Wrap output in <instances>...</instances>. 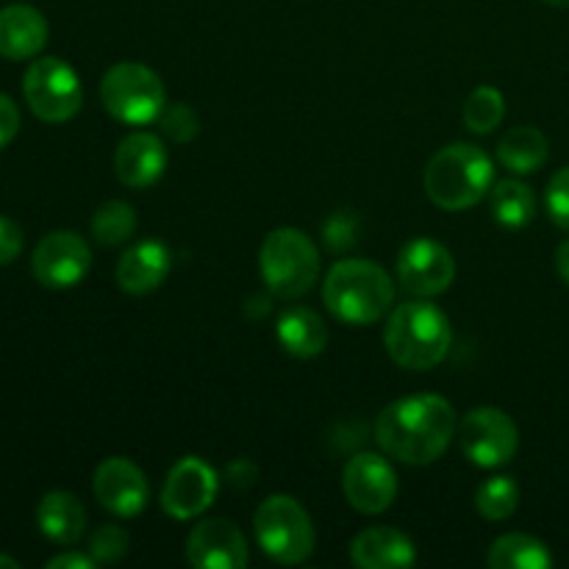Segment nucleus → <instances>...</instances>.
<instances>
[{
  "label": "nucleus",
  "instance_id": "2eb2a0df",
  "mask_svg": "<svg viewBox=\"0 0 569 569\" xmlns=\"http://www.w3.org/2000/svg\"><path fill=\"white\" fill-rule=\"evenodd\" d=\"M187 561L200 569H242L248 565L244 533L226 517L198 522L187 539Z\"/></svg>",
  "mask_w": 569,
  "mask_h": 569
},
{
  "label": "nucleus",
  "instance_id": "2f4dec72",
  "mask_svg": "<svg viewBox=\"0 0 569 569\" xmlns=\"http://www.w3.org/2000/svg\"><path fill=\"white\" fill-rule=\"evenodd\" d=\"M22 253V231L14 220L0 214V267L11 264Z\"/></svg>",
  "mask_w": 569,
  "mask_h": 569
},
{
  "label": "nucleus",
  "instance_id": "f704fd0d",
  "mask_svg": "<svg viewBox=\"0 0 569 569\" xmlns=\"http://www.w3.org/2000/svg\"><path fill=\"white\" fill-rule=\"evenodd\" d=\"M556 272H559L561 281L569 287V239L559 244V250H556Z\"/></svg>",
  "mask_w": 569,
  "mask_h": 569
},
{
  "label": "nucleus",
  "instance_id": "c756f323",
  "mask_svg": "<svg viewBox=\"0 0 569 569\" xmlns=\"http://www.w3.org/2000/svg\"><path fill=\"white\" fill-rule=\"evenodd\" d=\"M545 206H548V217L559 228L569 231V167H561L548 183L545 192Z\"/></svg>",
  "mask_w": 569,
  "mask_h": 569
},
{
  "label": "nucleus",
  "instance_id": "5701e85b",
  "mask_svg": "<svg viewBox=\"0 0 569 569\" xmlns=\"http://www.w3.org/2000/svg\"><path fill=\"white\" fill-rule=\"evenodd\" d=\"M487 565L492 569H550L553 553L531 533H506L489 548Z\"/></svg>",
  "mask_w": 569,
  "mask_h": 569
},
{
  "label": "nucleus",
  "instance_id": "b1692460",
  "mask_svg": "<svg viewBox=\"0 0 569 569\" xmlns=\"http://www.w3.org/2000/svg\"><path fill=\"white\" fill-rule=\"evenodd\" d=\"M489 203H492L495 220L503 228H511V231L526 228L528 222H533V217H537V194H533V189L528 187V183L517 181V178L500 181L498 187L492 189Z\"/></svg>",
  "mask_w": 569,
  "mask_h": 569
},
{
  "label": "nucleus",
  "instance_id": "aec40b11",
  "mask_svg": "<svg viewBox=\"0 0 569 569\" xmlns=\"http://www.w3.org/2000/svg\"><path fill=\"white\" fill-rule=\"evenodd\" d=\"M37 526L50 542L76 545L87 531V509L70 492H50L37 506Z\"/></svg>",
  "mask_w": 569,
  "mask_h": 569
},
{
  "label": "nucleus",
  "instance_id": "39448f33",
  "mask_svg": "<svg viewBox=\"0 0 569 569\" xmlns=\"http://www.w3.org/2000/svg\"><path fill=\"white\" fill-rule=\"evenodd\" d=\"M259 272L276 298H303L320 278V250L298 228H276L261 244Z\"/></svg>",
  "mask_w": 569,
  "mask_h": 569
},
{
  "label": "nucleus",
  "instance_id": "4be33fe9",
  "mask_svg": "<svg viewBox=\"0 0 569 569\" xmlns=\"http://www.w3.org/2000/svg\"><path fill=\"white\" fill-rule=\"evenodd\" d=\"M548 156V137L533 126L511 128L498 144V161L517 176H531V172L542 170Z\"/></svg>",
  "mask_w": 569,
  "mask_h": 569
},
{
  "label": "nucleus",
  "instance_id": "c85d7f7f",
  "mask_svg": "<svg viewBox=\"0 0 569 569\" xmlns=\"http://www.w3.org/2000/svg\"><path fill=\"white\" fill-rule=\"evenodd\" d=\"M161 128H164V133L172 139V142L183 144L189 142V139L198 137L200 120L189 106L176 103L172 109L161 111Z\"/></svg>",
  "mask_w": 569,
  "mask_h": 569
},
{
  "label": "nucleus",
  "instance_id": "473e14b6",
  "mask_svg": "<svg viewBox=\"0 0 569 569\" xmlns=\"http://www.w3.org/2000/svg\"><path fill=\"white\" fill-rule=\"evenodd\" d=\"M20 131V109L9 94H0V150L11 142Z\"/></svg>",
  "mask_w": 569,
  "mask_h": 569
},
{
  "label": "nucleus",
  "instance_id": "412c9836",
  "mask_svg": "<svg viewBox=\"0 0 569 569\" xmlns=\"http://www.w3.org/2000/svg\"><path fill=\"white\" fill-rule=\"evenodd\" d=\"M278 342L295 359H315L328 348V326L315 309H289L278 320Z\"/></svg>",
  "mask_w": 569,
  "mask_h": 569
},
{
  "label": "nucleus",
  "instance_id": "a878e982",
  "mask_svg": "<svg viewBox=\"0 0 569 569\" xmlns=\"http://www.w3.org/2000/svg\"><path fill=\"white\" fill-rule=\"evenodd\" d=\"M517 506H520V487L515 483V478L498 476L478 487L476 509L483 520H509L517 511Z\"/></svg>",
  "mask_w": 569,
  "mask_h": 569
},
{
  "label": "nucleus",
  "instance_id": "f8f14e48",
  "mask_svg": "<svg viewBox=\"0 0 569 569\" xmlns=\"http://www.w3.org/2000/svg\"><path fill=\"white\" fill-rule=\"evenodd\" d=\"M456 278V259L433 239H411L398 256V281L415 298H437Z\"/></svg>",
  "mask_w": 569,
  "mask_h": 569
},
{
  "label": "nucleus",
  "instance_id": "9b49d317",
  "mask_svg": "<svg viewBox=\"0 0 569 569\" xmlns=\"http://www.w3.org/2000/svg\"><path fill=\"white\" fill-rule=\"evenodd\" d=\"M220 478L198 456H183L164 478L161 487V509L176 520H194L203 515L217 498Z\"/></svg>",
  "mask_w": 569,
  "mask_h": 569
},
{
  "label": "nucleus",
  "instance_id": "20e7f679",
  "mask_svg": "<svg viewBox=\"0 0 569 569\" xmlns=\"http://www.w3.org/2000/svg\"><path fill=\"white\" fill-rule=\"evenodd\" d=\"M422 181L433 206L445 211H465L492 192L495 164L478 144L453 142L428 161Z\"/></svg>",
  "mask_w": 569,
  "mask_h": 569
},
{
  "label": "nucleus",
  "instance_id": "6ab92c4d",
  "mask_svg": "<svg viewBox=\"0 0 569 569\" xmlns=\"http://www.w3.org/2000/svg\"><path fill=\"white\" fill-rule=\"evenodd\" d=\"M350 561L359 569H400L415 565L417 550L398 528H367L350 542Z\"/></svg>",
  "mask_w": 569,
  "mask_h": 569
},
{
  "label": "nucleus",
  "instance_id": "1a4fd4ad",
  "mask_svg": "<svg viewBox=\"0 0 569 569\" xmlns=\"http://www.w3.org/2000/svg\"><path fill=\"white\" fill-rule=\"evenodd\" d=\"M461 453L483 470H498L515 459L520 448V431L506 411L481 406L465 415L459 426Z\"/></svg>",
  "mask_w": 569,
  "mask_h": 569
},
{
  "label": "nucleus",
  "instance_id": "7c9ffc66",
  "mask_svg": "<svg viewBox=\"0 0 569 569\" xmlns=\"http://www.w3.org/2000/svg\"><path fill=\"white\" fill-rule=\"evenodd\" d=\"M359 239V220L350 211H339L326 222V242L333 250H348Z\"/></svg>",
  "mask_w": 569,
  "mask_h": 569
},
{
  "label": "nucleus",
  "instance_id": "f3484780",
  "mask_svg": "<svg viewBox=\"0 0 569 569\" xmlns=\"http://www.w3.org/2000/svg\"><path fill=\"white\" fill-rule=\"evenodd\" d=\"M48 44V20L39 9L11 3L0 9V56L9 61L33 59Z\"/></svg>",
  "mask_w": 569,
  "mask_h": 569
},
{
  "label": "nucleus",
  "instance_id": "f257e3e1",
  "mask_svg": "<svg viewBox=\"0 0 569 569\" xmlns=\"http://www.w3.org/2000/svg\"><path fill=\"white\" fill-rule=\"evenodd\" d=\"M456 431V409L439 395H411L395 400L376 420V442L383 453L411 467H426L442 459Z\"/></svg>",
  "mask_w": 569,
  "mask_h": 569
},
{
  "label": "nucleus",
  "instance_id": "9d476101",
  "mask_svg": "<svg viewBox=\"0 0 569 569\" xmlns=\"http://www.w3.org/2000/svg\"><path fill=\"white\" fill-rule=\"evenodd\" d=\"M92 250L76 231H53L37 244L31 259L33 278L48 289H70L87 278Z\"/></svg>",
  "mask_w": 569,
  "mask_h": 569
},
{
  "label": "nucleus",
  "instance_id": "bb28decb",
  "mask_svg": "<svg viewBox=\"0 0 569 569\" xmlns=\"http://www.w3.org/2000/svg\"><path fill=\"white\" fill-rule=\"evenodd\" d=\"M465 126L472 133H492L506 117V98L495 87H478L465 103Z\"/></svg>",
  "mask_w": 569,
  "mask_h": 569
},
{
  "label": "nucleus",
  "instance_id": "0eeeda50",
  "mask_svg": "<svg viewBox=\"0 0 569 569\" xmlns=\"http://www.w3.org/2000/svg\"><path fill=\"white\" fill-rule=\"evenodd\" d=\"M103 109L126 126H150L167 106L161 78L139 61H120L111 67L100 83Z\"/></svg>",
  "mask_w": 569,
  "mask_h": 569
},
{
  "label": "nucleus",
  "instance_id": "393cba45",
  "mask_svg": "<svg viewBox=\"0 0 569 569\" xmlns=\"http://www.w3.org/2000/svg\"><path fill=\"white\" fill-rule=\"evenodd\" d=\"M137 233V211L122 200H109L92 217V237L103 248H117Z\"/></svg>",
  "mask_w": 569,
  "mask_h": 569
},
{
  "label": "nucleus",
  "instance_id": "a211bd4d",
  "mask_svg": "<svg viewBox=\"0 0 569 569\" xmlns=\"http://www.w3.org/2000/svg\"><path fill=\"white\" fill-rule=\"evenodd\" d=\"M172 270V256L156 239L137 242L117 261V283L128 295H148L164 283Z\"/></svg>",
  "mask_w": 569,
  "mask_h": 569
},
{
  "label": "nucleus",
  "instance_id": "423d86ee",
  "mask_svg": "<svg viewBox=\"0 0 569 569\" xmlns=\"http://www.w3.org/2000/svg\"><path fill=\"white\" fill-rule=\"evenodd\" d=\"M253 531L259 548L278 565H303L315 553V522L289 495H270L256 509Z\"/></svg>",
  "mask_w": 569,
  "mask_h": 569
},
{
  "label": "nucleus",
  "instance_id": "4468645a",
  "mask_svg": "<svg viewBox=\"0 0 569 569\" xmlns=\"http://www.w3.org/2000/svg\"><path fill=\"white\" fill-rule=\"evenodd\" d=\"M94 498L106 511L117 517H137L142 515L150 500V487L144 472L126 456L106 459L94 470Z\"/></svg>",
  "mask_w": 569,
  "mask_h": 569
},
{
  "label": "nucleus",
  "instance_id": "72a5a7b5",
  "mask_svg": "<svg viewBox=\"0 0 569 569\" xmlns=\"http://www.w3.org/2000/svg\"><path fill=\"white\" fill-rule=\"evenodd\" d=\"M98 561L83 553H61L48 561V569H92Z\"/></svg>",
  "mask_w": 569,
  "mask_h": 569
},
{
  "label": "nucleus",
  "instance_id": "f03ea898",
  "mask_svg": "<svg viewBox=\"0 0 569 569\" xmlns=\"http://www.w3.org/2000/svg\"><path fill=\"white\" fill-rule=\"evenodd\" d=\"M453 331L450 320L439 306L428 303V298H417L411 303L389 311L383 345L389 359L411 372L433 370L448 356Z\"/></svg>",
  "mask_w": 569,
  "mask_h": 569
},
{
  "label": "nucleus",
  "instance_id": "ddd939ff",
  "mask_svg": "<svg viewBox=\"0 0 569 569\" xmlns=\"http://www.w3.org/2000/svg\"><path fill=\"white\" fill-rule=\"evenodd\" d=\"M348 503L361 515H383L398 498V472L381 453H356L342 476Z\"/></svg>",
  "mask_w": 569,
  "mask_h": 569
},
{
  "label": "nucleus",
  "instance_id": "7ed1b4c3",
  "mask_svg": "<svg viewBox=\"0 0 569 569\" xmlns=\"http://www.w3.org/2000/svg\"><path fill=\"white\" fill-rule=\"evenodd\" d=\"M322 300L339 322L372 326L392 311L395 281L367 259H342L322 283Z\"/></svg>",
  "mask_w": 569,
  "mask_h": 569
},
{
  "label": "nucleus",
  "instance_id": "c9c22d12",
  "mask_svg": "<svg viewBox=\"0 0 569 569\" xmlns=\"http://www.w3.org/2000/svg\"><path fill=\"white\" fill-rule=\"evenodd\" d=\"M0 569H20L14 559H9V556H0Z\"/></svg>",
  "mask_w": 569,
  "mask_h": 569
},
{
  "label": "nucleus",
  "instance_id": "dca6fc26",
  "mask_svg": "<svg viewBox=\"0 0 569 569\" xmlns=\"http://www.w3.org/2000/svg\"><path fill=\"white\" fill-rule=\"evenodd\" d=\"M167 161H170V156H167L161 137L150 131H137L122 139L120 148H117L114 172L122 187L148 189L161 181Z\"/></svg>",
  "mask_w": 569,
  "mask_h": 569
},
{
  "label": "nucleus",
  "instance_id": "e433bc0d",
  "mask_svg": "<svg viewBox=\"0 0 569 569\" xmlns=\"http://www.w3.org/2000/svg\"><path fill=\"white\" fill-rule=\"evenodd\" d=\"M548 6H553V9H569V0H545Z\"/></svg>",
  "mask_w": 569,
  "mask_h": 569
},
{
  "label": "nucleus",
  "instance_id": "cd10ccee",
  "mask_svg": "<svg viewBox=\"0 0 569 569\" xmlns=\"http://www.w3.org/2000/svg\"><path fill=\"white\" fill-rule=\"evenodd\" d=\"M131 548V537L120 526H100L89 539V556L98 565H117Z\"/></svg>",
  "mask_w": 569,
  "mask_h": 569
},
{
  "label": "nucleus",
  "instance_id": "6e6552de",
  "mask_svg": "<svg viewBox=\"0 0 569 569\" xmlns=\"http://www.w3.org/2000/svg\"><path fill=\"white\" fill-rule=\"evenodd\" d=\"M22 94L28 109L50 126L72 120L83 103V89L76 70L59 56L31 61L22 78Z\"/></svg>",
  "mask_w": 569,
  "mask_h": 569
}]
</instances>
